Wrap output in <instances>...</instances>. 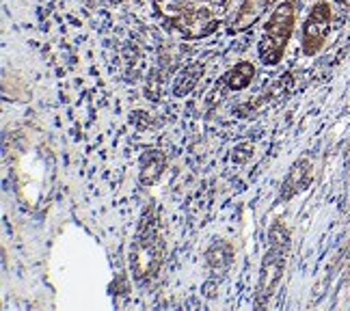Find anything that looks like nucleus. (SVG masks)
<instances>
[{
    "instance_id": "nucleus-1",
    "label": "nucleus",
    "mask_w": 350,
    "mask_h": 311,
    "mask_svg": "<svg viewBox=\"0 0 350 311\" xmlns=\"http://www.w3.org/2000/svg\"><path fill=\"white\" fill-rule=\"evenodd\" d=\"M296 24V5L292 0H281L264 24V35L257 44V54L264 65L275 67L281 63L283 52L294 35Z\"/></svg>"
},
{
    "instance_id": "nucleus-2",
    "label": "nucleus",
    "mask_w": 350,
    "mask_h": 311,
    "mask_svg": "<svg viewBox=\"0 0 350 311\" xmlns=\"http://www.w3.org/2000/svg\"><path fill=\"white\" fill-rule=\"evenodd\" d=\"M162 253L164 244L162 238L158 236V229L153 225L143 223L130 248V266L137 279H147L156 275L162 264Z\"/></svg>"
},
{
    "instance_id": "nucleus-3",
    "label": "nucleus",
    "mask_w": 350,
    "mask_h": 311,
    "mask_svg": "<svg viewBox=\"0 0 350 311\" xmlns=\"http://www.w3.org/2000/svg\"><path fill=\"white\" fill-rule=\"evenodd\" d=\"M328 26H331V7L320 0L312 7L309 17L303 24V52L307 56H314L322 50Z\"/></svg>"
},
{
    "instance_id": "nucleus-4",
    "label": "nucleus",
    "mask_w": 350,
    "mask_h": 311,
    "mask_svg": "<svg viewBox=\"0 0 350 311\" xmlns=\"http://www.w3.org/2000/svg\"><path fill=\"white\" fill-rule=\"evenodd\" d=\"M285 255L287 248H277L270 246V251L266 253L260 270V285H257V294H260V303L268 300L275 294V287L279 285L283 268H285Z\"/></svg>"
},
{
    "instance_id": "nucleus-5",
    "label": "nucleus",
    "mask_w": 350,
    "mask_h": 311,
    "mask_svg": "<svg viewBox=\"0 0 350 311\" xmlns=\"http://www.w3.org/2000/svg\"><path fill=\"white\" fill-rule=\"evenodd\" d=\"M275 3V0H242L238 11L236 15L229 20L227 24V35H240L244 30H249L257 20H260L266 11H268V7Z\"/></svg>"
},
{
    "instance_id": "nucleus-6",
    "label": "nucleus",
    "mask_w": 350,
    "mask_h": 311,
    "mask_svg": "<svg viewBox=\"0 0 350 311\" xmlns=\"http://www.w3.org/2000/svg\"><path fill=\"white\" fill-rule=\"evenodd\" d=\"M164 169H167V156L158 149L145 151L141 158V184L145 186L156 184L162 178Z\"/></svg>"
},
{
    "instance_id": "nucleus-7",
    "label": "nucleus",
    "mask_w": 350,
    "mask_h": 311,
    "mask_svg": "<svg viewBox=\"0 0 350 311\" xmlns=\"http://www.w3.org/2000/svg\"><path fill=\"white\" fill-rule=\"evenodd\" d=\"M309 180H312V164H309V160L301 158L292 167V171L287 173V180L283 184V197H285V199H290L292 195L305 190L307 184H309Z\"/></svg>"
},
{
    "instance_id": "nucleus-8",
    "label": "nucleus",
    "mask_w": 350,
    "mask_h": 311,
    "mask_svg": "<svg viewBox=\"0 0 350 311\" xmlns=\"http://www.w3.org/2000/svg\"><path fill=\"white\" fill-rule=\"evenodd\" d=\"M253 78H255L253 63H249V61H240V63H236L227 74L223 76V82L227 85L229 91H242L251 85Z\"/></svg>"
},
{
    "instance_id": "nucleus-9",
    "label": "nucleus",
    "mask_w": 350,
    "mask_h": 311,
    "mask_svg": "<svg viewBox=\"0 0 350 311\" xmlns=\"http://www.w3.org/2000/svg\"><path fill=\"white\" fill-rule=\"evenodd\" d=\"M203 74V65L201 63H195V65H190V67H186L182 71V74L178 76V80H175V85H173V93L178 98H184V95H188V93L197 87V80H199V76Z\"/></svg>"
},
{
    "instance_id": "nucleus-10",
    "label": "nucleus",
    "mask_w": 350,
    "mask_h": 311,
    "mask_svg": "<svg viewBox=\"0 0 350 311\" xmlns=\"http://www.w3.org/2000/svg\"><path fill=\"white\" fill-rule=\"evenodd\" d=\"M231 246L225 242V240H219L216 244H212V248L208 251V264L212 268H219V270H225L229 264H231Z\"/></svg>"
},
{
    "instance_id": "nucleus-11",
    "label": "nucleus",
    "mask_w": 350,
    "mask_h": 311,
    "mask_svg": "<svg viewBox=\"0 0 350 311\" xmlns=\"http://www.w3.org/2000/svg\"><path fill=\"white\" fill-rule=\"evenodd\" d=\"M268 240H270V246H277V248H290V234L285 231L283 225H273V229L268 234Z\"/></svg>"
},
{
    "instance_id": "nucleus-12",
    "label": "nucleus",
    "mask_w": 350,
    "mask_h": 311,
    "mask_svg": "<svg viewBox=\"0 0 350 311\" xmlns=\"http://www.w3.org/2000/svg\"><path fill=\"white\" fill-rule=\"evenodd\" d=\"M110 3H123V0H110Z\"/></svg>"
}]
</instances>
